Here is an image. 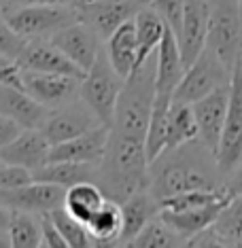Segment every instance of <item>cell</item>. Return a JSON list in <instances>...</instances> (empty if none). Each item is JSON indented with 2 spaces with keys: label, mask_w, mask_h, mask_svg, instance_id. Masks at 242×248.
<instances>
[{
  "label": "cell",
  "mask_w": 242,
  "mask_h": 248,
  "mask_svg": "<svg viewBox=\"0 0 242 248\" xmlns=\"http://www.w3.org/2000/svg\"><path fill=\"white\" fill-rule=\"evenodd\" d=\"M225 176L219 172L215 155L200 140L166 151L151 161L147 191L161 200L189 191H217L225 187Z\"/></svg>",
  "instance_id": "cell-1"
},
{
  "label": "cell",
  "mask_w": 242,
  "mask_h": 248,
  "mask_svg": "<svg viewBox=\"0 0 242 248\" xmlns=\"http://www.w3.org/2000/svg\"><path fill=\"white\" fill-rule=\"evenodd\" d=\"M155 53L136 66L123 78V85L115 104V115L109 127L111 134L147 142L151 106H153Z\"/></svg>",
  "instance_id": "cell-2"
},
{
  "label": "cell",
  "mask_w": 242,
  "mask_h": 248,
  "mask_svg": "<svg viewBox=\"0 0 242 248\" xmlns=\"http://www.w3.org/2000/svg\"><path fill=\"white\" fill-rule=\"evenodd\" d=\"M206 49L232 72L242 55V11L238 0H208Z\"/></svg>",
  "instance_id": "cell-3"
},
{
  "label": "cell",
  "mask_w": 242,
  "mask_h": 248,
  "mask_svg": "<svg viewBox=\"0 0 242 248\" xmlns=\"http://www.w3.org/2000/svg\"><path fill=\"white\" fill-rule=\"evenodd\" d=\"M121 85L123 78L111 68L104 51L100 49L94 66L85 72V77L79 83V98L92 110V115L98 119L100 125L111 127Z\"/></svg>",
  "instance_id": "cell-4"
},
{
  "label": "cell",
  "mask_w": 242,
  "mask_h": 248,
  "mask_svg": "<svg viewBox=\"0 0 242 248\" xmlns=\"http://www.w3.org/2000/svg\"><path fill=\"white\" fill-rule=\"evenodd\" d=\"M7 24L13 28L24 41H47L62 28L79 21L77 11L72 7H2Z\"/></svg>",
  "instance_id": "cell-5"
},
{
  "label": "cell",
  "mask_w": 242,
  "mask_h": 248,
  "mask_svg": "<svg viewBox=\"0 0 242 248\" xmlns=\"http://www.w3.org/2000/svg\"><path fill=\"white\" fill-rule=\"evenodd\" d=\"M217 168L223 176H227L236 166L242 161V68L236 64L229 78V100H227V112L219 144L215 151Z\"/></svg>",
  "instance_id": "cell-6"
},
{
  "label": "cell",
  "mask_w": 242,
  "mask_h": 248,
  "mask_svg": "<svg viewBox=\"0 0 242 248\" xmlns=\"http://www.w3.org/2000/svg\"><path fill=\"white\" fill-rule=\"evenodd\" d=\"M229 78H232V72L215 58V53L204 49L198 55V60L185 68L172 102L191 106L204 95L212 93L215 89L229 85Z\"/></svg>",
  "instance_id": "cell-7"
},
{
  "label": "cell",
  "mask_w": 242,
  "mask_h": 248,
  "mask_svg": "<svg viewBox=\"0 0 242 248\" xmlns=\"http://www.w3.org/2000/svg\"><path fill=\"white\" fill-rule=\"evenodd\" d=\"M149 7L147 0H81L75 7L77 17L98 38H109L126 21H132L140 9Z\"/></svg>",
  "instance_id": "cell-8"
},
{
  "label": "cell",
  "mask_w": 242,
  "mask_h": 248,
  "mask_svg": "<svg viewBox=\"0 0 242 248\" xmlns=\"http://www.w3.org/2000/svg\"><path fill=\"white\" fill-rule=\"evenodd\" d=\"M98 119L92 115V110L87 108L83 102H70L60 108H51L41 123L38 132L43 134V138L49 142V146L62 144L66 140H72L81 134L89 132V129L98 127Z\"/></svg>",
  "instance_id": "cell-9"
},
{
  "label": "cell",
  "mask_w": 242,
  "mask_h": 248,
  "mask_svg": "<svg viewBox=\"0 0 242 248\" xmlns=\"http://www.w3.org/2000/svg\"><path fill=\"white\" fill-rule=\"evenodd\" d=\"M66 189L55 187L47 183H36L32 180L30 185H24L19 189L0 191V204L11 212H24L32 217H47L53 210H58L64 204Z\"/></svg>",
  "instance_id": "cell-10"
},
{
  "label": "cell",
  "mask_w": 242,
  "mask_h": 248,
  "mask_svg": "<svg viewBox=\"0 0 242 248\" xmlns=\"http://www.w3.org/2000/svg\"><path fill=\"white\" fill-rule=\"evenodd\" d=\"M21 81H24V92L34 102L45 106L47 110H51V108H60V106L75 102L79 98V83H81V78L21 70Z\"/></svg>",
  "instance_id": "cell-11"
},
{
  "label": "cell",
  "mask_w": 242,
  "mask_h": 248,
  "mask_svg": "<svg viewBox=\"0 0 242 248\" xmlns=\"http://www.w3.org/2000/svg\"><path fill=\"white\" fill-rule=\"evenodd\" d=\"M208 30V0H185L181 28L177 32V47L183 68L191 66L206 49Z\"/></svg>",
  "instance_id": "cell-12"
},
{
  "label": "cell",
  "mask_w": 242,
  "mask_h": 248,
  "mask_svg": "<svg viewBox=\"0 0 242 248\" xmlns=\"http://www.w3.org/2000/svg\"><path fill=\"white\" fill-rule=\"evenodd\" d=\"M47 41L66 60H70L81 72H87L92 68L100 49H102L100 47V38L85 24H81V21H75V24L62 28L60 32H55Z\"/></svg>",
  "instance_id": "cell-13"
},
{
  "label": "cell",
  "mask_w": 242,
  "mask_h": 248,
  "mask_svg": "<svg viewBox=\"0 0 242 248\" xmlns=\"http://www.w3.org/2000/svg\"><path fill=\"white\" fill-rule=\"evenodd\" d=\"M227 100H229V85H225L191 104L194 121H195V127H198V140L212 155L217 151L219 136H221V129H223L225 112H227Z\"/></svg>",
  "instance_id": "cell-14"
},
{
  "label": "cell",
  "mask_w": 242,
  "mask_h": 248,
  "mask_svg": "<svg viewBox=\"0 0 242 248\" xmlns=\"http://www.w3.org/2000/svg\"><path fill=\"white\" fill-rule=\"evenodd\" d=\"M106 142H109V127L98 125L72 140H66L62 144H53L49 149L47 161H68V163L98 166L104 157Z\"/></svg>",
  "instance_id": "cell-15"
},
{
  "label": "cell",
  "mask_w": 242,
  "mask_h": 248,
  "mask_svg": "<svg viewBox=\"0 0 242 248\" xmlns=\"http://www.w3.org/2000/svg\"><path fill=\"white\" fill-rule=\"evenodd\" d=\"M17 64L21 70L30 72H47V75H64L75 78L85 77V72H81L70 60H66L53 45H49V41H28Z\"/></svg>",
  "instance_id": "cell-16"
},
{
  "label": "cell",
  "mask_w": 242,
  "mask_h": 248,
  "mask_svg": "<svg viewBox=\"0 0 242 248\" xmlns=\"http://www.w3.org/2000/svg\"><path fill=\"white\" fill-rule=\"evenodd\" d=\"M49 142L38 129H21L19 136L0 151V161L34 172L49 159Z\"/></svg>",
  "instance_id": "cell-17"
},
{
  "label": "cell",
  "mask_w": 242,
  "mask_h": 248,
  "mask_svg": "<svg viewBox=\"0 0 242 248\" xmlns=\"http://www.w3.org/2000/svg\"><path fill=\"white\" fill-rule=\"evenodd\" d=\"M47 112L49 110L34 102L24 89L0 85V115L13 119L21 129H38Z\"/></svg>",
  "instance_id": "cell-18"
},
{
  "label": "cell",
  "mask_w": 242,
  "mask_h": 248,
  "mask_svg": "<svg viewBox=\"0 0 242 248\" xmlns=\"http://www.w3.org/2000/svg\"><path fill=\"white\" fill-rule=\"evenodd\" d=\"M119 214H121V235H119V244L128 242L130 238L138 233L149 221L160 214V204L147 189L138 191L119 204Z\"/></svg>",
  "instance_id": "cell-19"
},
{
  "label": "cell",
  "mask_w": 242,
  "mask_h": 248,
  "mask_svg": "<svg viewBox=\"0 0 242 248\" xmlns=\"http://www.w3.org/2000/svg\"><path fill=\"white\" fill-rule=\"evenodd\" d=\"M102 51L106 55V60H109L111 68L121 78H126L136 68L138 47H136V32H134L132 21H126V24L119 26L106 38V45Z\"/></svg>",
  "instance_id": "cell-20"
},
{
  "label": "cell",
  "mask_w": 242,
  "mask_h": 248,
  "mask_svg": "<svg viewBox=\"0 0 242 248\" xmlns=\"http://www.w3.org/2000/svg\"><path fill=\"white\" fill-rule=\"evenodd\" d=\"M229 200V197H227ZM227 200L217 202V204L198 208V210H183V212H164L160 210L157 217L164 221L168 227L174 229L183 240H194L198 233L206 231L208 227H212V223L217 221L219 212L223 210V206L227 204Z\"/></svg>",
  "instance_id": "cell-21"
},
{
  "label": "cell",
  "mask_w": 242,
  "mask_h": 248,
  "mask_svg": "<svg viewBox=\"0 0 242 248\" xmlns=\"http://www.w3.org/2000/svg\"><path fill=\"white\" fill-rule=\"evenodd\" d=\"M96 176H98V166L68 161H47L43 168L32 172V180L55 185L62 189H68L79 183H96Z\"/></svg>",
  "instance_id": "cell-22"
},
{
  "label": "cell",
  "mask_w": 242,
  "mask_h": 248,
  "mask_svg": "<svg viewBox=\"0 0 242 248\" xmlns=\"http://www.w3.org/2000/svg\"><path fill=\"white\" fill-rule=\"evenodd\" d=\"M104 202H106V197L96 183H79L66 189L62 210L66 214H70L75 221L87 225V221L94 217V212Z\"/></svg>",
  "instance_id": "cell-23"
},
{
  "label": "cell",
  "mask_w": 242,
  "mask_h": 248,
  "mask_svg": "<svg viewBox=\"0 0 242 248\" xmlns=\"http://www.w3.org/2000/svg\"><path fill=\"white\" fill-rule=\"evenodd\" d=\"M198 140V127L194 121V112L187 104H174L170 106L164 123V151H174L183 144H189Z\"/></svg>",
  "instance_id": "cell-24"
},
{
  "label": "cell",
  "mask_w": 242,
  "mask_h": 248,
  "mask_svg": "<svg viewBox=\"0 0 242 248\" xmlns=\"http://www.w3.org/2000/svg\"><path fill=\"white\" fill-rule=\"evenodd\" d=\"M132 24H134V32H136V47H138L136 66H140L145 60L151 58V55L157 51L161 38H164L166 24L161 21L160 15L149 7L140 9L138 13L134 15Z\"/></svg>",
  "instance_id": "cell-25"
},
{
  "label": "cell",
  "mask_w": 242,
  "mask_h": 248,
  "mask_svg": "<svg viewBox=\"0 0 242 248\" xmlns=\"http://www.w3.org/2000/svg\"><path fill=\"white\" fill-rule=\"evenodd\" d=\"M85 227H87V231L92 233V238L98 242L100 246L119 244V235H121L119 204H117V202L106 200L104 204L94 212V217L87 221Z\"/></svg>",
  "instance_id": "cell-26"
},
{
  "label": "cell",
  "mask_w": 242,
  "mask_h": 248,
  "mask_svg": "<svg viewBox=\"0 0 242 248\" xmlns=\"http://www.w3.org/2000/svg\"><path fill=\"white\" fill-rule=\"evenodd\" d=\"M185 244H187V240H183L160 217H155L134 238H130L119 246L121 248H183Z\"/></svg>",
  "instance_id": "cell-27"
},
{
  "label": "cell",
  "mask_w": 242,
  "mask_h": 248,
  "mask_svg": "<svg viewBox=\"0 0 242 248\" xmlns=\"http://www.w3.org/2000/svg\"><path fill=\"white\" fill-rule=\"evenodd\" d=\"M41 244V218L24 212H11L7 227V248H38Z\"/></svg>",
  "instance_id": "cell-28"
},
{
  "label": "cell",
  "mask_w": 242,
  "mask_h": 248,
  "mask_svg": "<svg viewBox=\"0 0 242 248\" xmlns=\"http://www.w3.org/2000/svg\"><path fill=\"white\" fill-rule=\"evenodd\" d=\"M49 221L53 223V227L60 231V235L64 238V242L68 244V248H106L100 246L98 242L92 238V233L87 231V227L83 223L75 221L70 214H66L62 208L53 210L51 214H47Z\"/></svg>",
  "instance_id": "cell-29"
},
{
  "label": "cell",
  "mask_w": 242,
  "mask_h": 248,
  "mask_svg": "<svg viewBox=\"0 0 242 248\" xmlns=\"http://www.w3.org/2000/svg\"><path fill=\"white\" fill-rule=\"evenodd\" d=\"M229 191L227 189H217V191H189V193H178L172 197L160 202V210L164 212H183V210H198V208L217 204V202L227 200Z\"/></svg>",
  "instance_id": "cell-30"
},
{
  "label": "cell",
  "mask_w": 242,
  "mask_h": 248,
  "mask_svg": "<svg viewBox=\"0 0 242 248\" xmlns=\"http://www.w3.org/2000/svg\"><path fill=\"white\" fill-rule=\"evenodd\" d=\"M212 229L232 244H242V193L229 197L212 223Z\"/></svg>",
  "instance_id": "cell-31"
},
{
  "label": "cell",
  "mask_w": 242,
  "mask_h": 248,
  "mask_svg": "<svg viewBox=\"0 0 242 248\" xmlns=\"http://www.w3.org/2000/svg\"><path fill=\"white\" fill-rule=\"evenodd\" d=\"M149 9H153L166 28L177 36L178 28H181V17H183V4L185 0H147Z\"/></svg>",
  "instance_id": "cell-32"
},
{
  "label": "cell",
  "mask_w": 242,
  "mask_h": 248,
  "mask_svg": "<svg viewBox=\"0 0 242 248\" xmlns=\"http://www.w3.org/2000/svg\"><path fill=\"white\" fill-rule=\"evenodd\" d=\"M26 43L28 41H24V38L7 24L4 15L0 13V53L17 62L21 51H24V47H26Z\"/></svg>",
  "instance_id": "cell-33"
},
{
  "label": "cell",
  "mask_w": 242,
  "mask_h": 248,
  "mask_svg": "<svg viewBox=\"0 0 242 248\" xmlns=\"http://www.w3.org/2000/svg\"><path fill=\"white\" fill-rule=\"evenodd\" d=\"M32 183V172L19 166H7L2 163L0 168V191H11V189H19L24 185Z\"/></svg>",
  "instance_id": "cell-34"
},
{
  "label": "cell",
  "mask_w": 242,
  "mask_h": 248,
  "mask_svg": "<svg viewBox=\"0 0 242 248\" xmlns=\"http://www.w3.org/2000/svg\"><path fill=\"white\" fill-rule=\"evenodd\" d=\"M0 85L13 87V89H24L19 64L15 60L7 58V55H2V53H0Z\"/></svg>",
  "instance_id": "cell-35"
},
{
  "label": "cell",
  "mask_w": 242,
  "mask_h": 248,
  "mask_svg": "<svg viewBox=\"0 0 242 248\" xmlns=\"http://www.w3.org/2000/svg\"><path fill=\"white\" fill-rule=\"evenodd\" d=\"M189 244H191V248H236V244L221 238L212 227H208L206 231L195 235L194 240H189Z\"/></svg>",
  "instance_id": "cell-36"
},
{
  "label": "cell",
  "mask_w": 242,
  "mask_h": 248,
  "mask_svg": "<svg viewBox=\"0 0 242 248\" xmlns=\"http://www.w3.org/2000/svg\"><path fill=\"white\" fill-rule=\"evenodd\" d=\"M41 231H43V246L45 248H68V244H66L64 238L60 235V231L49 221V217H41Z\"/></svg>",
  "instance_id": "cell-37"
},
{
  "label": "cell",
  "mask_w": 242,
  "mask_h": 248,
  "mask_svg": "<svg viewBox=\"0 0 242 248\" xmlns=\"http://www.w3.org/2000/svg\"><path fill=\"white\" fill-rule=\"evenodd\" d=\"M81 0H2V7H30V4H41V7H72L75 9Z\"/></svg>",
  "instance_id": "cell-38"
},
{
  "label": "cell",
  "mask_w": 242,
  "mask_h": 248,
  "mask_svg": "<svg viewBox=\"0 0 242 248\" xmlns=\"http://www.w3.org/2000/svg\"><path fill=\"white\" fill-rule=\"evenodd\" d=\"M19 132H21V127L13 119L0 115V151H2L9 142H13V140L19 136Z\"/></svg>",
  "instance_id": "cell-39"
},
{
  "label": "cell",
  "mask_w": 242,
  "mask_h": 248,
  "mask_svg": "<svg viewBox=\"0 0 242 248\" xmlns=\"http://www.w3.org/2000/svg\"><path fill=\"white\" fill-rule=\"evenodd\" d=\"M225 178H227L225 180V189L229 191V195H240L242 193V161Z\"/></svg>",
  "instance_id": "cell-40"
},
{
  "label": "cell",
  "mask_w": 242,
  "mask_h": 248,
  "mask_svg": "<svg viewBox=\"0 0 242 248\" xmlns=\"http://www.w3.org/2000/svg\"><path fill=\"white\" fill-rule=\"evenodd\" d=\"M9 218H11V210H7V208L0 204V233H4V235H7Z\"/></svg>",
  "instance_id": "cell-41"
},
{
  "label": "cell",
  "mask_w": 242,
  "mask_h": 248,
  "mask_svg": "<svg viewBox=\"0 0 242 248\" xmlns=\"http://www.w3.org/2000/svg\"><path fill=\"white\" fill-rule=\"evenodd\" d=\"M0 246L7 248V235H4V233H0Z\"/></svg>",
  "instance_id": "cell-42"
},
{
  "label": "cell",
  "mask_w": 242,
  "mask_h": 248,
  "mask_svg": "<svg viewBox=\"0 0 242 248\" xmlns=\"http://www.w3.org/2000/svg\"><path fill=\"white\" fill-rule=\"evenodd\" d=\"M106 248H121L119 244H113V246H106Z\"/></svg>",
  "instance_id": "cell-43"
},
{
  "label": "cell",
  "mask_w": 242,
  "mask_h": 248,
  "mask_svg": "<svg viewBox=\"0 0 242 248\" xmlns=\"http://www.w3.org/2000/svg\"><path fill=\"white\" fill-rule=\"evenodd\" d=\"M238 7H240V11H242V0H238Z\"/></svg>",
  "instance_id": "cell-44"
},
{
  "label": "cell",
  "mask_w": 242,
  "mask_h": 248,
  "mask_svg": "<svg viewBox=\"0 0 242 248\" xmlns=\"http://www.w3.org/2000/svg\"><path fill=\"white\" fill-rule=\"evenodd\" d=\"M183 248H191V244H189V242H187V244H185V246H183Z\"/></svg>",
  "instance_id": "cell-45"
},
{
  "label": "cell",
  "mask_w": 242,
  "mask_h": 248,
  "mask_svg": "<svg viewBox=\"0 0 242 248\" xmlns=\"http://www.w3.org/2000/svg\"><path fill=\"white\" fill-rule=\"evenodd\" d=\"M238 64H240V68H242V55H240V62H238Z\"/></svg>",
  "instance_id": "cell-46"
},
{
  "label": "cell",
  "mask_w": 242,
  "mask_h": 248,
  "mask_svg": "<svg viewBox=\"0 0 242 248\" xmlns=\"http://www.w3.org/2000/svg\"><path fill=\"white\" fill-rule=\"evenodd\" d=\"M236 248H242V244H236Z\"/></svg>",
  "instance_id": "cell-47"
},
{
  "label": "cell",
  "mask_w": 242,
  "mask_h": 248,
  "mask_svg": "<svg viewBox=\"0 0 242 248\" xmlns=\"http://www.w3.org/2000/svg\"><path fill=\"white\" fill-rule=\"evenodd\" d=\"M0 9H2V0H0Z\"/></svg>",
  "instance_id": "cell-48"
},
{
  "label": "cell",
  "mask_w": 242,
  "mask_h": 248,
  "mask_svg": "<svg viewBox=\"0 0 242 248\" xmlns=\"http://www.w3.org/2000/svg\"><path fill=\"white\" fill-rule=\"evenodd\" d=\"M38 248H45V246H43V244H41V246H38Z\"/></svg>",
  "instance_id": "cell-49"
},
{
  "label": "cell",
  "mask_w": 242,
  "mask_h": 248,
  "mask_svg": "<svg viewBox=\"0 0 242 248\" xmlns=\"http://www.w3.org/2000/svg\"><path fill=\"white\" fill-rule=\"evenodd\" d=\"M0 168H2V161H0Z\"/></svg>",
  "instance_id": "cell-50"
}]
</instances>
